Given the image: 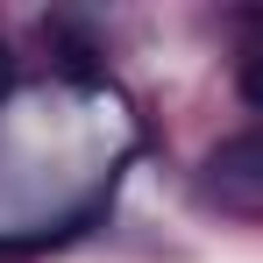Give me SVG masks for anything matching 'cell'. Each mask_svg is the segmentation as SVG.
I'll use <instances>...</instances> for the list:
<instances>
[{
    "label": "cell",
    "instance_id": "cell-2",
    "mask_svg": "<svg viewBox=\"0 0 263 263\" xmlns=\"http://www.w3.org/2000/svg\"><path fill=\"white\" fill-rule=\"evenodd\" d=\"M242 100H249V107H263V57H249V64H242Z\"/></svg>",
    "mask_w": 263,
    "mask_h": 263
},
{
    "label": "cell",
    "instance_id": "cell-1",
    "mask_svg": "<svg viewBox=\"0 0 263 263\" xmlns=\"http://www.w3.org/2000/svg\"><path fill=\"white\" fill-rule=\"evenodd\" d=\"M220 192H263V142H220L206 157Z\"/></svg>",
    "mask_w": 263,
    "mask_h": 263
},
{
    "label": "cell",
    "instance_id": "cell-3",
    "mask_svg": "<svg viewBox=\"0 0 263 263\" xmlns=\"http://www.w3.org/2000/svg\"><path fill=\"white\" fill-rule=\"evenodd\" d=\"M7 92H14V50L0 43V100H7Z\"/></svg>",
    "mask_w": 263,
    "mask_h": 263
}]
</instances>
